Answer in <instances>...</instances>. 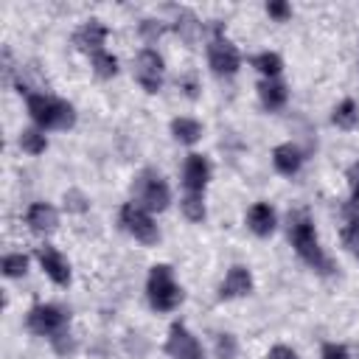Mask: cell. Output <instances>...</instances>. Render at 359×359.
Returning <instances> with one entry per match:
<instances>
[{"instance_id": "6da1fadb", "label": "cell", "mask_w": 359, "mask_h": 359, "mask_svg": "<svg viewBox=\"0 0 359 359\" xmlns=\"http://www.w3.org/2000/svg\"><path fill=\"white\" fill-rule=\"evenodd\" d=\"M289 241H292V247L297 250V255H300L311 269H317V272H323V275L334 272V264H331V258L323 252V247L317 244L314 224L309 222V216H306L303 210L289 213Z\"/></svg>"}, {"instance_id": "7a4b0ae2", "label": "cell", "mask_w": 359, "mask_h": 359, "mask_svg": "<svg viewBox=\"0 0 359 359\" xmlns=\"http://www.w3.org/2000/svg\"><path fill=\"white\" fill-rule=\"evenodd\" d=\"M25 104H28V115L42 129H70L76 123L73 107L62 98H53V95H45V93H31L25 98Z\"/></svg>"}, {"instance_id": "3957f363", "label": "cell", "mask_w": 359, "mask_h": 359, "mask_svg": "<svg viewBox=\"0 0 359 359\" xmlns=\"http://www.w3.org/2000/svg\"><path fill=\"white\" fill-rule=\"evenodd\" d=\"M146 294H149V303L157 311H171V309H177L182 303V289L174 283V275H171L168 264L151 266L149 283H146Z\"/></svg>"}, {"instance_id": "277c9868", "label": "cell", "mask_w": 359, "mask_h": 359, "mask_svg": "<svg viewBox=\"0 0 359 359\" xmlns=\"http://www.w3.org/2000/svg\"><path fill=\"white\" fill-rule=\"evenodd\" d=\"M132 194H135V202H137L143 210H149V213L165 210L168 202H171L168 185H165L154 171H143V174L132 182Z\"/></svg>"}, {"instance_id": "5b68a950", "label": "cell", "mask_w": 359, "mask_h": 359, "mask_svg": "<svg viewBox=\"0 0 359 359\" xmlns=\"http://www.w3.org/2000/svg\"><path fill=\"white\" fill-rule=\"evenodd\" d=\"M67 320H70V314H67L65 309H59V306H53V303H36V306L28 311L25 325H28V331H34L36 337H53V334L65 331Z\"/></svg>"}, {"instance_id": "8992f818", "label": "cell", "mask_w": 359, "mask_h": 359, "mask_svg": "<svg viewBox=\"0 0 359 359\" xmlns=\"http://www.w3.org/2000/svg\"><path fill=\"white\" fill-rule=\"evenodd\" d=\"M121 224H123L137 241H143V244H154V241L160 238L151 213L143 210L137 202H126V205L121 208Z\"/></svg>"}, {"instance_id": "52a82bcc", "label": "cell", "mask_w": 359, "mask_h": 359, "mask_svg": "<svg viewBox=\"0 0 359 359\" xmlns=\"http://www.w3.org/2000/svg\"><path fill=\"white\" fill-rule=\"evenodd\" d=\"M135 79L146 93H157L163 87V59L157 50L143 48L135 59Z\"/></svg>"}, {"instance_id": "ba28073f", "label": "cell", "mask_w": 359, "mask_h": 359, "mask_svg": "<svg viewBox=\"0 0 359 359\" xmlns=\"http://www.w3.org/2000/svg\"><path fill=\"white\" fill-rule=\"evenodd\" d=\"M208 62H210L213 73H219V76H233V73L238 70V65H241V56H238L236 45H230V42L222 39V36H213V42L208 45Z\"/></svg>"}, {"instance_id": "9c48e42d", "label": "cell", "mask_w": 359, "mask_h": 359, "mask_svg": "<svg viewBox=\"0 0 359 359\" xmlns=\"http://www.w3.org/2000/svg\"><path fill=\"white\" fill-rule=\"evenodd\" d=\"M165 351H168L171 359H205L196 337L185 325H180V323L171 325L168 339H165Z\"/></svg>"}, {"instance_id": "30bf717a", "label": "cell", "mask_w": 359, "mask_h": 359, "mask_svg": "<svg viewBox=\"0 0 359 359\" xmlns=\"http://www.w3.org/2000/svg\"><path fill=\"white\" fill-rule=\"evenodd\" d=\"M36 258H39L45 275H48L53 283H59V286H67V283H70V266H67V261L62 258V252H56L50 244H42V247L36 250Z\"/></svg>"}, {"instance_id": "8fae6325", "label": "cell", "mask_w": 359, "mask_h": 359, "mask_svg": "<svg viewBox=\"0 0 359 359\" xmlns=\"http://www.w3.org/2000/svg\"><path fill=\"white\" fill-rule=\"evenodd\" d=\"M208 180H210V163L202 154H188V160L182 165V185L191 194H202Z\"/></svg>"}, {"instance_id": "7c38bea8", "label": "cell", "mask_w": 359, "mask_h": 359, "mask_svg": "<svg viewBox=\"0 0 359 359\" xmlns=\"http://www.w3.org/2000/svg\"><path fill=\"white\" fill-rule=\"evenodd\" d=\"M250 289H252V275H250V269H244V266H230V272L224 275V280H222V286H219V297H222V300L241 297V294H247Z\"/></svg>"}, {"instance_id": "4fadbf2b", "label": "cell", "mask_w": 359, "mask_h": 359, "mask_svg": "<svg viewBox=\"0 0 359 359\" xmlns=\"http://www.w3.org/2000/svg\"><path fill=\"white\" fill-rule=\"evenodd\" d=\"M25 224L34 230V233H50L56 224H59V213L48 205V202H34L25 213Z\"/></svg>"}, {"instance_id": "5bb4252c", "label": "cell", "mask_w": 359, "mask_h": 359, "mask_svg": "<svg viewBox=\"0 0 359 359\" xmlns=\"http://www.w3.org/2000/svg\"><path fill=\"white\" fill-rule=\"evenodd\" d=\"M278 219H275V210L266 205V202H255L250 210H247V227L255 233V236H269L275 230Z\"/></svg>"}, {"instance_id": "9a60e30c", "label": "cell", "mask_w": 359, "mask_h": 359, "mask_svg": "<svg viewBox=\"0 0 359 359\" xmlns=\"http://www.w3.org/2000/svg\"><path fill=\"white\" fill-rule=\"evenodd\" d=\"M104 39H107V28L101 25V22H87V25H81L79 31H76V36H73V42H76V48L79 50H87V53H98L101 50V45H104Z\"/></svg>"}, {"instance_id": "2e32d148", "label": "cell", "mask_w": 359, "mask_h": 359, "mask_svg": "<svg viewBox=\"0 0 359 359\" xmlns=\"http://www.w3.org/2000/svg\"><path fill=\"white\" fill-rule=\"evenodd\" d=\"M272 163H275V168H278L280 174L292 177V174H297V168H300V163H303V154H300L297 146L280 143V146H275V151H272Z\"/></svg>"}, {"instance_id": "e0dca14e", "label": "cell", "mask_w": 359, "mask_h": 359, "mask_svg": "<svg viewBox=\"0 0 359 359\" xmlns=\"http://www.w3.org/2000/svg\"><path fill=\"white\" fill-rule=\"evenodd\" d=\"M258 95H261V104L272 112V109H280V107L286 104L289 90H286V84L278 81V79H264V81L258 84Z\"/></svg>"}, {"instance_id": "ac0fdd59", "label": "cell", "mask_w": 359, "mask_h": 359, "mask_svg": "<svg viewBox=\"0 0 359 359\" xmlns=\"http://www.w3.org/2000/svg\"><path fill=\"white\" fill-rule=\"evenodd\" d=\"M174 31H177L188 45H196V42H199V36H202V22H199L191 11H180Z\"/></svg>"}, {"instance_id": "d6986e66", "label": "cell", "mask_w": 359, "mask_h": 359, "mask_svg": "<svg viewBox=\"0 0 359 359\" xmlns=\"http://www.w3.org/2000/svg\"><path fill=\"white\" fill-rule=\"evenodd\" d=\"M171 132H174V137L180 143H196L202 137V126L194 118H174L171 121Z\"/></svg>"}, {"instance_id": "ffe728a7", "label": "cell", "mask_w": 359, "mask_h": 359, "mask_svg": "<svg viewBox=\"0 0 359 359\" xmlns=\"http://www.w3.org/2000/svg\"><path fill=\"white\" fill-rule=\"evenodd\" d=\"M331 121H334L339 129H353V126L359 123V107H356L351 98H345V101H339V104H337V109H334Z\"/></svg>"}, {"instance_id": "44dd1931", "label": "cell", "mask_w": 359, "mask_h": 359, "mask_svg": "<svg viewBox=\"0 0 359 359\" xmlns=\"http://www.w3.org/2000/svg\"><path fill=\"white\" fill-rule=\"evenodd\" d=\"M252 67H255V70H261L266 79H275V76L280 73L283 62H280V56H278V53H272V50H264V53L252 56Z\"/></svg>"}, {"instance_id": "7402d4cb", "label": "cell", "mask_w": 359, "mask_h": 359, "mask_svg": "<svg viewBox=\"0 0 359 359\" xmlns=\"http://www.w3.org/2000/svg\"><path fill=\"white\" fill-rule=\"evenodd\" d=\"M20 146H22V151H28V154H42V151L48 149V137H45V132H39V129H22V132H20Z\"/></svg>"}, {"instance_id": "603a6c76", "label": "cell", "mask_w": 359, "mask_h": 359, "mask_svg": "<svg viewBox=\"0 0 359 359\" xmlns=\"http://www.w3.org/2000/svg\"><path fill=\"white\" fill-rule=\"evenodd\" d=\"M180 208H182V216L188 222H202L205 219V202H202V194H185L180 199Z\"/></svg>"}, {"instance_id": "cb8c5ba5", "label": "cell", "mask_w": 359, "mask_h": 359, "mask_svg": "<svg viewBox=\"0 0 359 359\" xmlns=\"http://www.w3.org/2000/svg\"><path fill=\"white\" fill-rule=\"evenodd\" d=\"M93 70L101 79H112L118 73V59L112 53H107V50H98V53H93Z\"/></svg>"}, {"instance_id": "d4e9b609", "label": "cell", "mask_w": 359, "mask_h": 359, "mask_svg": "<svg viewBox=\"0 0 359 359\" xmlns=\"http://www.w3.org/2000/svg\"><path fill=\"white\" fill-rule=\"evenodd\" d=\"M28 269V258L22 252H11V255H3V275L6 278H22Z\"/></svg>"}, {"instance_id": "484cf974", "label": "cell", "mask_w": 359, "mask_h": 359, "mask_svg": "<svg viewBox=\"0 0 359 359\" xmlns=\"http://www.w3.org/2000/svg\"><path fill=\"white\" fill-rule=\"evenodd\" d=\"M236 353H238L236 337L233 334H219L216 337V356L219 359H236Z\"/></svg>"}, {"instance_id": "4316f807", "label": "cell", "mask_w": 359, "mask_h": 359, "mask_svg": "<svg viewBox=\"0 0 359 359\" xmlns=\"http://www.w3.org/2000/svg\"><path fill=\"white\" fill-rule=\"evenodd\" d=\"M342 238H345V244L351 247V252L359 255V219H345Z\"/></svg>"}, {"instance_id": "83f0119b", "label": "cell", "mask_w": 359, "mask_h": 359, "mask_svg": "<svg viewBox=\"0 0 359 359\" xmlns=\"http://www.w3.org/2000/svg\"><path fill=\"white\" fill-rule=\"evenodd\" d=\"M65 208H67V210H73V213H84V210L90 208V202H87V196H84L81 191L70 188V191L65 194Z\"/></svg>"}, {"instance_id": "f1b7e54d", "label": "cell", "mask_w": 359, "mask_h": 359, "mask_svg": "<svg viewBox=\"0 0 359 359\" xmlns=\"http://www.w3.org/2000/svg\"><path fill=\"white\" fill-rule=\"evenodd\" d=\"M50 342H53V351H56L59 356H70V353L76 351V342H73V337H70L67 331L53 334V337H50Z\"/></svg>"}, {"instance_id": "f546056e", "label": "cell", "mask_w": 359, "mask_h": 359, "mask_svg": "<svg viewBox=\"0 0 359 359\" xmlns=\"http://www.w3.org/2000/svg\"><path fill=\"white\" fill-rule=\"evenodd\" d=\"M163 31H165V28H163L157 20H143V22H140V36H143L146 42H154Z\"/></svg>"}, {"instance_id": "4dcf8cb0", "label": "cell", "mask_w": 359, "mask_h": 359, "mask_svg": "<svg viewBox=\"0 0 359 359\" xmlns=\"http://www.w3.org/2000/svg\"><path fill=\"white\" fill-rule=\"evenodd\" d=\"M266 14H269V17H275V20H286V17L292 14V8H289V3L275 0V3H266Z\"/></svg>"}, {"instance_id": "1f68e13d", "label": "cell", "mask_w": 359, "mask_h": 359, "mask_svg": "<svg viewBox=\"0 0 359 359\" xmlns=\"http://www.w3.org/2000/svg\"><path fill=\"white\" fill-rule=\"evenodd\" d=\"M323 359H351V356H348V351H345L342 345L325 342V345H323Z\"/></svg>"}, {"instance_id": "d6a6232c", "label": "cell", "mask_w": 359, "mask_h": 359, "mask_svg": "<svg viewBox=\"0 0 359 359\" xmlns=\"http://www.w3.org/2000/svg\"><path fill=\"white\" fill-rule=\"evenodd\" d=\"M266 359H297V353H294L292 348H286V345H275Z\"/></svg>"}, {"instance_id": "836d02e7", "label": "cell", "mask_w": 359, "mask_h": 359, "mask_svg": "<svg viewBox=\"0 0 359 359\" xmlns=\"http://www.w3.org/2000/svg\"><path fill=\"white\" fill-rule=\"evenodd\" d=\"M348 180H351L353 196H359V163H353V165H351V171H348Z\"/></svg>"}, {"instance_id": "e575fe53", "label": "cell", "mask_w": 359, "mask_h": 359, "mask_svg": "<svg viewBox=\"0 0 359 359\" xmlns=\"http://www.w3.org/2000/svg\"><path fill=\"white\" fill-rule=\"evenodd\" d=\"M182 87H185V95H188V98H196V90H199V87H196V81H194L191 76L182 79Z\"/></svg>"}]
</instances>
